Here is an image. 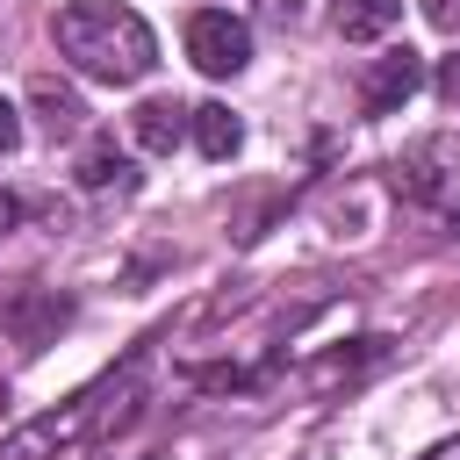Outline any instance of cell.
I'll list each match as a JSON object with an SVG mask.
<instances>
[{"instance_id": "cell-8", "label": "cell", "mask_w": 460, "mask_h": 460, "mask_svg": "<svg viewBox=\"0 0 460 460\" xmlns=\"http://www.w3.org/2000/svg\"><path fill=\"white\" fill-rule=\"evenodd\" d=\"M187 129H194L201 158H237V144H244V122H237L223 101H201V108L187 115Z\"/></svg>"}, {"instance_id": "cell-7", "label": "cell", "mask_w": 460, "mask_h": 460, "mask_svg": "<svg viewBox=\"0 0 460 460\" xmlns=\"http://www.w3.org/2000/svg\"><path fill=\"white\" fill-rule=\"evenodd\" d=\"M122 180H129L122 144H115L108 129H93V137L79 144V187H86V194H108V187H122Z\"/></svg>"}, {"instance_id": "cell-15", "label": "cell", "mask_w": 460, "mask_h": 460, "mask_svg": "<svg viewBox=\"0 0 460 460\" xmlns=\"http://www.w3.org/2000/svg\"><path fill=\"white\" fill-rule=\"evenodd\" d=\"M417 460H460V438H438L431 453H417Z\"/></svg>"}, {"instance_id": "cell-11", "label": "cell", "mask_w": 460, "mask_h": 460, "mask_svg": "<svg viewBox=\"0 0 460 460\" xmlns=\"http://www.w3.org/2000/svg\"><path fill=\"white\" fill-rule=\"evenodd\" d=\"M388 359V338H359V352H331V359H316L302 381L309 388H331V381H352V374H367V367H381Z\"/></svg>"}, {"instance_id": "cell-13", "label": "cell", "mask_w": 460, "mask_h": 460, "mask_svg": "<svg viewBox=\"0 0 460 460\" xmlns=\"http://www.w3.org/2000/svg\"><path fill=\"white\" fill-rule=\"evenodd\" d=\"M14 144H22V115H14V101L0 93V158H7Z\"/></svg>"}, {"instance_id": "cell-10", "label": "cell", "mask_w": 460, "mask_h": 460, "mask_svg": "<svg viewBox=\"0 0 460 460\" xmlns=\"http://www.w3.org/2000/svg\"><path fill=\"white\" fill-rule=\"evenodd\" d=\"M29 101H36V115H43V129H50V137H72V129L86 122L79 93H72V86H58V79H36V86H29Z\"/></svg>"}, {"instance_id": "cell-14", "label": "cell", "mask_w": 460, "mask_h": 460, "mask_svg": "<svg viewBox=\"0 0 460 460\" xmlns=\"http://www.w3.org/2000/svg\"><path fill=\"white\" fill-rule=\"evenodd\" d=\"M424 22L431 29H460V0H424Z\"/></svg>"}, {"instance_id": "cell-9", "label": "cell", "mask_w": 460, "mask_h": 460, "mask_svg": "<svg viewBox=\"0 0 460 460\" xmlns=\"http://www.w3.org/2000/svg\"><path fill=\"white\" fill-rule=\"evenodd\" d=\"M338 36L345 43H374V36H388L395 22H402V0H338Z\"/></svg>"}, {"instance_id": "cell-3", "label": "cell", "mask_w": 460, "mask_h": 460, "mask_svg": "<svg viewBox=\"0 0 460 460\" xmlns=\"http://www.w3.org/2000/svg\"><path fill=\"white\" fill-rule=\"evenodd\" d=\"M187 58H194L208 79H230V72L252 65V29H244L230 7H201V14H187Z\"/></svg>"}, {"instance_id": "cell-4", "label": "cell", "mask_w": 460, "mask_h": 460, "mask_svg": "<svg viewBox=\"0 0 460 460\" xmlns=\"http://www.w3.org/2000/svg\"><path fill=\"white\" fill-rule=\"evenodd\" d=\"M417 86H424V58H417L410 43H388V50L367 58V72H359V108H367V115H395Z\"/></svg>"}, {"instance_id": "cell-1", "label": "cell", "mask_w": 460, "mask_h": 460, "mask_svg": "<svg viewBox=\"0 0 460 460\" xmlns=\"http://www.w3.org/2000/svg\"><path fill=\"white\" fill-rule=\"evenodd\" d=\"M58 50H65L72 72H86L101 86H137L158 65L151 22L122 0H65L58 7Z\"/></svg>"}, {"instance_id": "cell-6", "label": "cell", "mask_w": 460, "mask_h": 460, "mask_svg": "<svg viewBox=\"0 0 460 460\" xmlns=\"http://www.w3.org/2000/svg\"><path fill=\"white\" fill-rule=\"evenodd\" d=\"M187 115H194V108H180V101L151 93V101H144V108L129 115V137H137V151H158V158H165V151H172V144L187 137Z\"/></svg>"}, {"instance_id": "cell-2", "label": "cell", "mask_w": 460, "mask_h": 460, "mask_svg": "<svg viewBox=\"0 0 460 460\" xmlns=\"http://www.w3.org/2000/svg\"><path fill=\"white\" fill-rule=\"evenodd\" d=\"M137 395H144V359H129L122 374L93 381V388H86V395H72L65 410H50V417L22 424L14 438H0V460H58V453H72V446L101 438L108 424H122V417L137 410Z\"/></svg>"}, {"instance_id": "cell-5", "label": "cell", "mask_w": 460, "mask_h": 460, "mask_svg": "<svg viewBox=\"0 0 460 460\" xmlns=\"http://www.w3.org/2000/svg\"><path fill=\"white\" fill-rule=\"evenodd\" d=\"M460 172V137H424V144H410L395 165H388V180H395V194H410V201H438L446 194V180Z\"/></svg>"}, {"instance_id": "cell-12", "label": "cell", "mask_w": 460, "mask_h": 460, "mask_svg": "<svg viewBox=\"0 0 460 460\" xmlns=\"http://www.w3.org/2000/svg\"><path fill=\"white\" fill-rule=\"evenodd\" d=\"M431 86H438V101H446V108H460V58H446Z\"/></svg>"}]
</instances>
